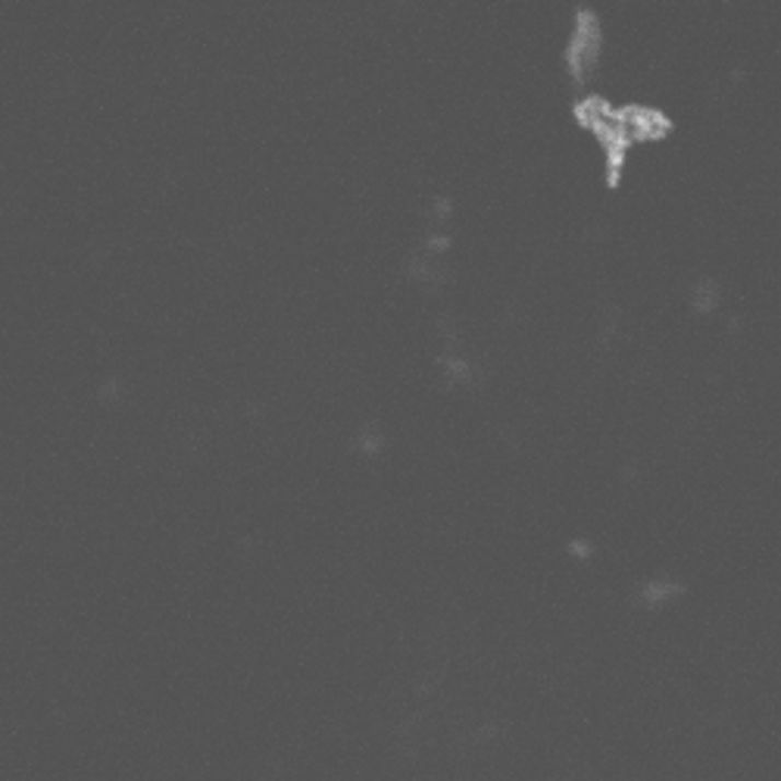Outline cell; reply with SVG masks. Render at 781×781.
<instances>
[{
	"label": "cell",
	"instance_id": "1",
	"mask_svg": "<svg viewBox=\"0 0 781 781\" xmlns=\"http://www.w3.org/2000/svg\"><path fill=\"white\" fill-rule=\"evenodd\" d=\"M601 50H604V32H601V22L594 13H582L579 25H575V35L569 42V69L579 82H585L587 75L597 69L601 63Z\"/></svg>",
	"mask_w": 781,
	"mask_h": 781
}]
</instances>
